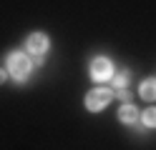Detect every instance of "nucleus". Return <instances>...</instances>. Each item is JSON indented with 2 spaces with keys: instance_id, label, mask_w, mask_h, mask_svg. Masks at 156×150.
I'll use <instances>...</instances> for the list:
<instances>
[{
  "instance_id": "obj_9",
  "label": "nucleus",
  "mask_w": 156,
  "mask_h": 150,
  "mask_svg": "<svg viewBox=\"0 0 156 150\" xmlns=\"http://www.w3.org/2000/svg\"><path fill=\"white\" fill-rule=\"evenodd\" d=\"M119 98H121V100H129L131 95H129V93H126V90H123V88H119Z\"/></svg>"
},
{
  "instance_id": "obj_7",
  "label": "nucleus",
  "mask_w": 156,
  "mask_h": 150,
  "mask_svg": "<svg viewBox=\"0 0 156 150\" xmlns=\"http://www.w3.org/2000/svg\"><path fill=\"white\" fill-rule=\"evenodd\" d=\"M144 123L149 125V128H156V108H149L144 113Z\"/></svg>"
},
{
  "instance_id": "obj_4",
  "label": "nucleus",
  "mask_w": 156,
  "mask_h": 150,
  "mask_svg": "<svg viewBox=\"0 0 156 150\" xmlns=\"http://www.w3.org/2000/svg\"><path fill=\"white\" fill-rule=\"evenodd\" d=\"M48 48V38L43 33H33L30 38H28V50H30L33 55H43Z\"/></svg>"
},
{
  "instance_id": "obj_6",
  "label": "nucleus",
  "mask_w": 156,
  "mask_h": 150,
  "mask_svg": "<svg viewBox=\"0 0 156 150\" xmlns=\"http://www.w3.org/2000/svg\"><path fill=\"white\" fill-rule=\"evenodd\" d=\"M136 118H139V110H136L131 103H126V105L119 110V120H123V123H133Z\"/></svg>"
},
{
  "instance_id": "obj_5",
  "label": "nucleus",
  "mask_w": 156,
  "mask_h": 150,
  "mask_svg": "<svg viewBox=\"0 0 156 150\" xmlns=\"http://www.w3.org/2000/svg\"><path fill=\"white\" fill-rule=\"evenodd\" d=\"M141 98L146 100H156V78H149L141 83Z\"/></svg>"
},
{
  "instance_id": "obj_8",
  "label": "nucleus",
  "mask_w": 156,
  "mask_h": 150,
  "mask_svg": "<svg viewBox=\"0 0 156 150\" xmlns=\"http://www.w3.org/2000/svg\"><path fill=\"white\" fill-rule=\"evenodd\" d=\"M126 83H129V73H126V70H121L119 75H113V85L116 88H123Z\"/></svg>"
},
{
  "instance_id": "obj_1",
  "label": "nucleus",
  "mask_w": 156,
  "mask_h": 150,
  "mask_svg": "<svg viewBox=\"0 0 156 150\" xmlns=\"http://www.w3.org/2000/svg\"><path fill=\"white\" fill-rule=\"evenodd\" d=\"M8 70H10V75L15 80H25L28 73H30V60H28L23 53H13L8 58Z\"/></svg>"
},
{
  "instance_id": "obj_10",
  "label": "nucleus",
  "mask_w": 156,
  "mask_h": 150,
  "mask_svg": "<svg viewBox=\"0 0 156 150\" xmlns=\"http://www.w3.org/2000/svg\"><path fill=\"white\" fill-rule=\"evenodd\" d=\"M3 80H5V73H3V70H0V83H3Z\"/></svg>"
},
{
  "instance_id": "obj_2",
  "label": "nucleus",
  "mask_w": 156,
  "mask_h": 150,
  "mask_svg": "<svg viewBox=\"0 0 156 150\" xmlns=\"http://www.w3.org/2000/svg\"><path fill=\"white\" fill-rule=\"evenodd\" d=\"M111 98L113 95H111L108 88H96V90H91V93L86 95V108L93 110V113H98V110H103L106 105H108Z\"/></svg>"
},
{
  "instance_id": "obj_3",
  "label": "nucleus",
  "mask_w": 156,
  "mask_h": 150,
  "mask_svg": "<svg viewBox=\"0 0 156 150\" xmlns=\"http://www.w3.org/2000/svg\"><path fill=\"white\" fill-rule=\"evenodd\" d=\"M111 75H113V65H111V60H106V58L93 60V65H91V78L96 80V83H101V80H108Z\"/></svg>"
}]
</instances>
